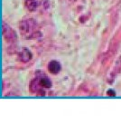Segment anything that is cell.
<instances>
[{
  "label": "cell",
  "instance_id": "obj_7",
  "mask_svg": "<svg viewBox=\"0 0 121 116\" xmlns=\"http://www.w3.org/2000/svg\"><path fill=\"white\" fill-rule=\"evenodd\" d=\"M39 76V81H40L41 85L43 86V88L44 89H49L52 87V82L50 81V79L48 77H46L45 75L43 74H41Z\"/></svg>",
  "mask_w": 121,
  "mask_h": 116
},
{
  "label": "cell",
  "instance_id": "obj_6",
  "mask_svg": "<svg viewBox=\"0 0 121 116\" xmlns=\"http://www.w3.org/2000/svg\"><path fill=\"white\" fill-rule=\"evenodd\" d=\"M60 69H61L60 64L57 61H51L48 65V70L52 74H57L58 73H60Z\"/></svg>",
  "mask_w": 121,
  "mask_h": 116
},
{
  "label": "cell",
  "instance_id": "obj_3",
  "mask_svg": "<svg viewBox=\"0 0 121 116\" xmlns=\"http://www.w3.org/2000/svg\"><path fill=\"white\" fill-rule=\"evenodd\" d=\"M29 90L32 93H37L38 95H44L45 94L44 88H43V86L41 85L38 75L31 81L30 85H29Z\"/></svg>",
  "mask_w": 121,
  "mask_h": 116
},
{
  "label": "cell",
  "instance_id": "obj_4",
  "mask_svg": "<svg viewBox=\"0 0 121 116\" xmlns=\"http://www.w3.org/2000/svg\"><path fill=\"white\" fill-rule=\"evenodd\" d=\"M43 3L44 0H25V5L30 12H35L43 5Z\"/></svg>",
  "mask_w": 121,
  "mask_h": 116
},
{
  "label": "cell",
  "instance_id": "obj_1",
  "mask_svg": "<svg viewBox=\"0 0 121 116\" xmlns=\"http://www.w3.org/2000/svg\"><path fill=\"white\" fill-rule=\"evenodd\" d=\"M19 30L21 35L27 39H33L41 35V33L37 30L36 22L32 18L21 21L19 24Z\"/></svg>",
  "mask_w": 121,
  "mask_h": 116
},
{
  "label": "cell",
  "instance_id": "obj_2",
  "mask_svg": "<svg viewBox=\"0 0 121 116\" xmlns=\"http://www.w3.org/2000/svg\"><path fill=\"white\" fill-rule=\"evenodd\" d=\"M2 34H3V37H4V40L7 43V44H14L17 40V34L15 33V31L11 28L9 25H7L6 23H3V31H2Z\"/></svg>",
  "mask_w": 121,
  "mask_h": 116
},
{
  "label": "cell",
  "instance_id": "obj_8",
  "mask_svg": "<svg viewBox=\"0 0 121 116\" xmlns=\"http://www.w3.org/2000/svg\"><path fill=\"white\" fill-rule=\"evenodd\" d=\"M107 93H108L109 96H115L116 95V93L113 91V90H108V91L107 92Z\"/></svg>",
  "mask_w": 121,
  "mask_h": 116
},
{
  "label": "cell",
  "instance_id": "obj_5",
  "mask_svg": "<svg viewBox=\"0 0 121 116\" xmlns=\"http://www.w3.org/2000/svg\"><path fill=\"white\" fill-rule=\"evenodd\" d=\"M32 53L26 48H22L18 53V59L23 63H27L32 59Z\"/></svg>",
  "mask_w": 121,
  "mask_h": 116
}]
</instances>
